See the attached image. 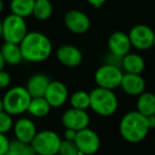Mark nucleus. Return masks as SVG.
Segmentation results:
<instances>
[{"instance_id": "1", "label": "nucleus", "mask_w": 155, "mask_h": 155, "mask_svg": "<svg viewBox=\"0 0 155 155\" xmlns=\"http://www.w3.org/2000/svg\"><path fill=\"white\" fill-rule=\"evenodd\" d=\"M25 61L31 63H41L46 61L52 52L50 38L41 32H28L19 44Z\"/></svg>"}, {"instance_id": "2", "label": "nucleus", "mask_w": 155, "mask_h": 155, "mask_svg": "<svg viewBox=\"0 0 155 155\" xmlns=\"http://www.w3.org/2000/svg\"><path fill=\"white\" fill-rule=\"evenodd\" d=\"M119 131L124 140L131 143H137L147 137L150 129L147 122V117L138 110H132L122 117L119 124Z\"/></svg>"}, {"instance_id": "3", "label": "nucleus", "mask_w": 155, "mask_h": 155, "mask_svg": "<svg viewBox=\"0 0 155 155\" xmlns=\"http://www.w3.org/2000/svg\"><path fill=\"white\" fill-rule=\"evenodd\" d=\"M91 95V108L103 117L115 114L118 108V99L115 93L110 89L96 87L89 93Z\"/></svg>"}, {"instance_id": "4", "label": "nucleus", "mask_w": 155, "mask_h": 155, "mask_svg": "<svg viewBox=\"0 0 155 155\" xmlns=\"http://www.w3.org/2000/svg\"><path fill=\"white\" fill-rule=\"evenodd\" d=\"M32 97L25 86H15L10 88L3 97L5 110L12 116L21 115L28 112Z\"/></svg>"}, {"instance_id": "5", "label": "nucleus", "mask_w": 155, "mask_h": 155, "mask_svg": "<svg viewBox=\"0 0 155 155\" xmlns=\"http://www.w3.org/2000/svg\"><path fill=\"white\" fill-rule=\"evenodd\" d=\"M27 34L28 28L25 18L11 13L2 20V38L5 41L19 45Z\"/></svg>"}, {"instance_id": "6", "label": "nucleus", "mask_w": 155, "mask_h": 155, "mask_svg": "<svg viewBox=\"0 0 155 155\" xmlns=\"http://www.w3.org/2000/svg\"><path fill=\"white\" fill-rule=\"evenodd\" d=\"M62 139L58 133L50 130L37 132L31 142L36 155H58Z\"/></svg>"}, {"instance_id": "7", "label": "nucleus", "mask_w": 155, "mask_h": 155, "mask_svg": "<svg viewBox=\"0 0 155 155\" xmlns=\"http://www.w3.org/2000/svg\"><path fill=\"white\" fill-rule=\"evenodd\" d=\"M122 78L123 73L121 69L117 65L107 63L97 69L95 73V82L98 87L114 91L121 85Z\"/></svg>"}, {"instance_id": "8", "label": "nucleus", "mask_w": 155, "mask_h": 155, "mask_svg": "<svg viewBox=\"0 0 155 155\" xmlns=\"http://www.w3.org/2000/svg\"><path fill=\"white\" fill-rule=\"evenodd\" d=\"M78 149L84 155H94L100 149V138L94 130L86 127L78 132L74 139Z\"/></svg>"}, {"instance_id": "9", "label": "nucleus", "mask_w": 155, "mask_h": 155, "mask_svg": "<svg viewBox=\"0 0 155 155\" xmlns=\"http://www.w3.org/2000/svg\"><path fill=\"white\" fill-rule=\"evenodd\" d=\"M129 37L132 47H135L138 50H147L154 45L155 33L146 25H137L130 30Z\"/></svg>"}, {"instance_id": "10", "label": "nucleus", "mask_w": 155, "mask_h": 155, "mask_svg": "<svg viewBox=\"0 0 155 155\" xmlns=\"http://www.w3.org/2000/svg\"><path fill=\"white\" fill-rule=\"evenodd\" d=\"M64 24L70 32L74 34H83L91 27L89 17L80 10H70L65 14Z\"/></svg>"}, {"instance_id": "11", "label": "nucleus", "mask_w": 155, "mask_h": 155, "mask_svg": "<svg viewBox=\"0 0 155 155\" xmlns=\"http://www.w3.org/2000/svg\"><path fill=\"white\" fill-rule=\"evenodd\" d=\"M62 122L66 129H71L79 132L88 127L89 115L87 114L86 110L71 107L63 114Z\"/></svg>"}, {"instance_id": "12", "label": "nucleus", "mask_w": 155, "mask_h": 155, "mask_svg": "<svg viewBox=\"0 0 155 155\" xmlns=\"http://www.w3.org/2000/svg\"><path fill=\"white\" fill-rule=\"evenodd\" d=\"M131 47L132 44L129 34L122 31L114 32L108 38V49L112 55L117 56V58H122L123 56L129 54Z\"/></svg>"}, {"instance_id": "13", "label": "nucleus", "mask_w": 155, "mask_h": 155, "mask_svg": "<svg viewBox=\"0 0 155 155\" xmlns=\"http://www.w3.org/2000/svg\"><path fill=\"white\" fill-rule=\"evenodd\" d=\"M67 86L60 81H51L45 94V98L51 107H61L68 100Z\"/></svg>"}, {"instance_id": "14", "label": "nucleus", "mask_w": 155, "mask_h": 155, "mask_svg": "<svg viewBox=\"0 0 155 155\" xmlns=\"http://www.w3.org/2000/svg\"><path fill=\"white\" fill-rule=\"evenodd\" d=\"M56 58L66 67H78L82 63V52L75 46L62 45L56 51Z\"/></svg>"}, {"instance_id": "15", "label": "nucleus", "mask_w": 155, "mask_h": 155, "mask_svg": "<svg viewBox=\"0 0 155 155\" xmlns=\"http://www.w3.org/2000/svg\"><path fill=\"white\" fill-rule=\"evenodd\" d=\"M16 139L26 143H31L37 134L36 125L31 119L20 118L14 123L13 127Z\"/></svg>"}, {"instance_id": "16", "label": "nucleus", "mask_w": 155, "mask_h": 155, "mask_svg": "<svg viewBox=\"0 0 155 155\" xmlns=\"http://www.w3.org/2000/svg\"><path fill=\"white\" fill-rule=\"evenodd\" d=\"M51 81L48 75L44 73H36L29 78L27 85L25 87L32 98L45 97V94L48 89V86L50 85Z\"/></svg>"}, {"instance_id": "17", "label": "nucleus", "mask_w": 155, "mask_h": 155, "mask_svg": "<svg viewBox=\"0 0 155 155\" xmlns=\"http://www.w3.org/2000/svg\"><path fill=\"white\" fill-rule=\"evenodd\" d=\"M120 87L125 94L130 96H140L142 93H144L146 82L140 74L125 73L123 74Z\"/></svg>"}, {"instance_id": "18", "label": "nucleus", "mask_w": 155, "mask_h": 155, "mask_svg": "<svg viewBox=\"0 0 155 155\" xmlns=\"http://www.w3.org/2000/svg\"><path fill=\"white\" fill-rule=\"evenodd\" d=\"M0 52L2 54L5 63L9 65H18L24 60L21 49H20V46L18 44L5 41V44L0 48Z\"/></svg>"}, {"instance_id": "19", "label": "nucleus", "mask_w": 155, "mask_h": 155, "mask_svg": "<svg viewBox=\"0 0 155 155\" xmlns=\"http://www.w3.org/2000/svg\"><path fill=\"white\" fill-rule=\"evenodd\" d=\"M121 65L127 73L140 74L144 69V60L137 53H129L122 58Z\"/></svg>"}, {"instance_id": "20", "label": "nucleus", "mask_w": 155, "mask_h": 155, "mask_svg": "<svg viewBox=\"0 0 155 155\" xmlns=\"http://www.w3.org/2000/svg\"><path fill=\"white\" fill-rule=\"evenodd\" d=\"M137 110L143 116L155 115V95L152 93H142L138 96Z\"/></svg>"}, {"instance_id": "21", "label": "nucleus", "mask_w": 155, "mask_h": 155, "mask_svg": "<svg viewBox=\"0 0 155 155\" xmlns=\"http://www.w3.org/2000/svg\"><path fill=\"white\" fill-rule=\"evenodd\" d=\"M35 0H11V12L22 18L29 17L33 14Z\"/></svg>"}, {"instance_id": "22", "label": "nucleus", "mask_w": 155, "mask_h": 155, "mask_svg": "<svg viewBox=\"0 0 155 155\" xmlns=\"http://www.w3.org/2000/svg\"><path fill=\"white\" fill-rule=\"evenodd\" d=\"M51 106L48 103L45 97H38V98H32L29 105L28 112L30 115L36 118H43V117L47 116L50 113Z\"/></svg>"}, {"instance_id": "23", "label": "nucleus", "mask_w": 155, "mask_h": 155, "mask_svg": "<svg viewBox=\"0 0 155 155\" xmlns=\"http://www.w3.org/2000/svg\"><path fill=\"white\" fill-rule=\"evenodd\" d=\"M53 13V5L50 0H35L32 15L37 20H48Z\"/></svg>"}, {"instance_id": "24", "label": "nucleus", "mask_w": 155, "mask_h": 155, "mask_svg": "<svg viewBox=\"0 0 155 155\" xmlns=\"http://www.w3.org/2000/svg\"><path fill=\"white\" fill-rule=\"evenodd\" d=\"M71 107L86 110L91 107V95L84 91H78L70 96Z\"/></svg>"}, {"instance_id": "25", "label": "nucleus", "mask_w": 155, "mask_h": 155, "mask_svg": "<svg viewBox=\"0 0 155 155\" xmlns=\"http://www.w3.org/2000/svg\"><path fill=\"white\" fill-rule=\"evenodd\" d=\"M9 150L13 151L16 155H36L31 143H26L20 140H14L10 143Z\"/></svg>"}, {"instance_id": "26", "label": "nucleus", "mask_w": 155, "mask_h": 155, "mask_svg": "<svg viewBox=\"0 0 155 155\" xmlns=\"http://www.w3.org/2000/svg\"><path fill=\"white\" fill-rule=\"evenodd\" d=\"M81 152L78 149L77 144L74 141L71 140H62L60 150H58V155H80Z\"/></svg>"}, {"instance_id": "27", "label": "nucleus", "mask_w": 155, "mask_h": 155, "mask_svg": "<svg viewBox=\"0 0 155 155\" xmlns=\"http://www.w3.org/2000/svg\"><path fill=\"white\" fill-rule=\"evenodd\" d=\"M14 127V122L12 119V115L5 110L0 112V133L7 134Z\"/></svg>"}, {"instance_id": "28", "label": "nucleus", "mask_w": 155, "mask_h": 155, "mask_svg": "<svg viewBox=\"0 0 155 155\" xmlns=\"http://www.w3.org/2000/svg\"><path fill=\"white\" fill-rule=\"evenodd\" d=\"M10 143H11V141L8 139L5 134L0 133V155L7 154L10 149Z\"/></svg>"}, {"instance_id": "29", "label": "nucleus", "mask_w": 155, "mask_h": 155, "mask_svg": "<svg viewBox=\"0 0 155 155\" xmlns=\"http://www.w3.org/2000/svg\"><path fill=\"white\" fill-rule=\"evenodd\" d=\"M11 84V75L9 72L2 70L0 71V89L8 88Z\"/></svg>"}, {"instance_id": "30", "label": "nucleus", "mask_w": 155, "mask_h": 155, "mask_svg": "<svg viewBox=\"0 0 155 155\" xmlns=\"http://www.w3.org/2000/svg\"><path fill=\"white\" fill-rule=\"evenodd\" d=\"M78 132L74 131V130L71 129H66L64 132V137L66 140H71V141H74L75 137H77Z\"/></svg>"}, {"instance_id": "31", "label": "nucleus", "mask_w": 155, "mask_h": 155, "mask_svg": "<svg viewBox=\"0 0 155 155\" xmlns=\"http://www.w3.org/2000/svg\"><path fill=\"white\" fill-rule=\"evenodd\" d=\"M86 1L89 3V5H93V7H95V8L102 7V5L106 2V0H86Z\"/></svg>"}, {"instance_id": "32", "label": "nucleus", "mask_w": 155, "mask_h": 155, "mask_svg": "<svg viewBox=\"0 0 155 155\" xmlns=\"http://www.w3.org/2000/svg\"><path fill=\"white\" fill-rule=\"evenodd\" d=\"M147 122H148L149 129H155V115H151V116L147 117Z\"/></svg>"}, {"instance_id": "33", "label": "nucleus", "mask_w": 155, "mask_h": 155, "mask_svg": "<svg viewBox=\"0 0 155 155\" xmlns=\"http://www.w3.org/2000/svg\"><path fill=\"white\" fill-rule=\"evenodd\" d=\"M5 58H3V56H2V54H1V52H0V71H2L3 70V68H5Z\"/></svg>"}, {"instance_id": "34", "label": "nucleus", "mask_w": 155, "mask_h": 155, "mask_svg": "<svg viewBox=\"0 0 155 155\" xmlns=\"http://www.w3.org/2000/svg\"><path fill=\"white\" fill-rule=\"evenodd\" d=\"M5 110V104H3V99H0V112Z\"/></svg>"}, {"instance_id": "35", "label": "nucleus", "mask_w": 155, "mask_h": 155, "mask_svg": "<svg viewBox=\"0 0 155 155\" xmlns=\"http://www.w3.org/2000/svg\"><path fill=\"white\" fill-rule=\"evenodd\" d=\"M3 7H5V5H3V1H2V0H0V14H1V12L3 11Z\"/></svg>"}, {"instance_id": "36", "label": "nucleus", "mask_w": 155, "mask_h": 155, "mask_svg": "<svg viewBox=\"0 0 155 155\" xmlns=\"http://www.w3.org/2000/svg\"><path fill=\"white\" fill-rule=\"evenodd\" d=\"M2 37V20H0V38Z\"/></svg>"}, {"instance_id": "37", "label": "nucleus", "mask_w": 155, "mask_h": 155, "mask_svg": "<svg viewBox=\"0 0 155 155\" xmlns=\"http://www.w3.org/2000/svg\"><path fill=\"white\" fill-rule=\"evenodd\" d=\"M153 46H154V47H155V37H154V45H153Z\"/></svg>"}, {"instance_id": "38", "label": "nucleus", "mask_w": 155, "mask_h": 155, "mask_svg": "<svg viewBox=\"0 0 155 155\" xmlns=\"http://www.w3.org/2000/svg\"><path fill=\"white\" fill-rule=\"evenodd\" d=\"M80 155H84V154H82V153H81V154H80Z\"/></svg>"}]
</instances>
